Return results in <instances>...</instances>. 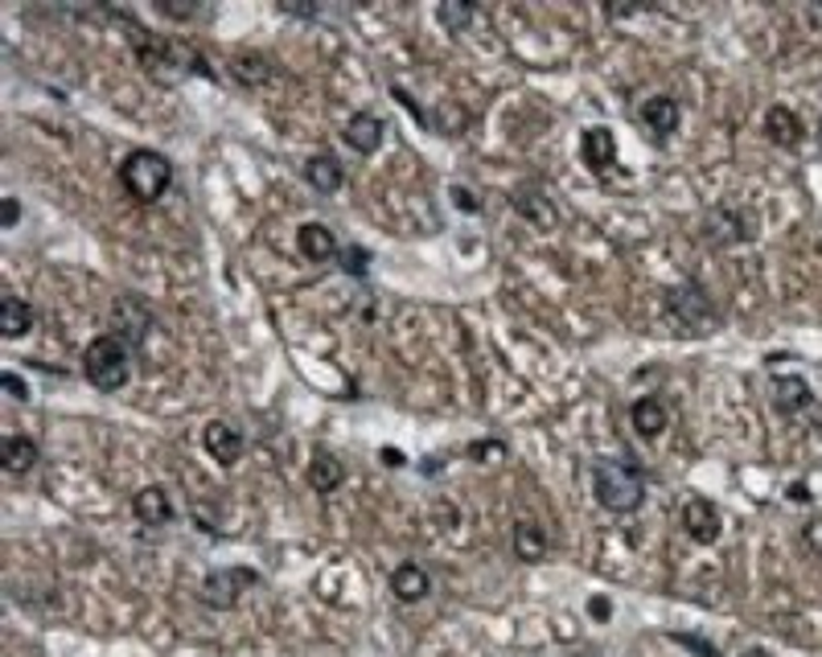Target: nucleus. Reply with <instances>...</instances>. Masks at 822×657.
I'll return each instance as SVG.
<instances>
[{
	"label": "nucleus",
	"instance_id": "f3484780",
	"mask_svg": "<svg viewBox=\"0 0 822 657\" xmlns=\"http://www.w3.org/2000/svg\"><path fill=\"white\" fill-rule=\"evenodd\" d=\"M678 119H683V108H678L674 94H650V99L642 103V124H646V131L655 136L658 144H667L674 131H678Z\"/></svg>",
	"mask_w": 822,
	"mask_h": 657
},
{
	"label": "nucleus",
	"instance_id": "f8f14e48",
	"mask_svg": "<svg viewBox=\"0 0 822 657\" xmlns=\"http://www.w3.org/2000/svg\"><path fill=\"white\" fill-rule=\"evenodd\" d=\"M761 131H765V140L773 149L794 152V149H802V140H806V119L794 112V108L773 103L765 112V119H761Z\"/></svg>",
	"mask_w": 822,
	"mask_h": 657
},
{
	"label": "nucleus",
	"instance_id": "39448f33",
	"mask_svg": "<svg viewBox=\"0 0 822 657\" xmlns=\"http://www.w3.org/2000/svg\"><path fill=\"white\" fill-rule=\"evenodd\" d=\"M83 378L99 394H115L128 387L132 378V350L115 333H99L83 350Z\"/></svg>",
	"mask_w": 822,
	"mask_h": 657
},
{
	"label": "nucleus",
	"instance_id": "393cba45",
	"mask_svg": "<svg viewBox=\"0 0 822 657\" xmlns=\"http://www.w3.org/2000/svg\"><path fill=\"white\" fill-rule=\"evenodd\" d=\"M231 78L256 91V87H263L272 78V58L260 54V50H239V54L231 58Z\"/></svg>",
	"mask_w": 822,
	"mask_h": 657
},
{
	"label": "nucleus",
	"instance_id": "473e14b6",
	"mask_svg": "<svg viewBox=\"0 0 822 657\" xmlns=\"http://www.w3.org/2000/svg\"><path fill=\"white\" fill-rule=\"evenodd\" d=\"M584 612L597 620V624H609V620H613V601H609V596H588Z\"/></svg>",
	"mask_w": 822,
	"mask_h": 657
},
{
	"label": "nucleus",
	"instance_id": "aec40b11",
	"mask_svg": "<svg viewBox=\"0 0 822 657\" xmlns=\"http://www.w3.org/2000/svg\"><path fill=\"white\" fill-rule=\"evenodd\" d=\"M41 460V448L34 444V435H4L0 440V469L9 477H25L34 472Z\"/></svg>",
	"mask_w": 822,
	"mask_h": 657
},
{
	"label": "nucleus",
	"instance_id": "4468645a",
	"mask_svg": "<svg viewBox=\"0 0 822 657\" xmlns=\"http://www.w3.org/2000/svg\"><path fill=\"white\" fill-rule=\"evenodd\" d=\"M630 428H634L637 440H646V444H655V440L667 435L671 412H667L662 394H637L634 403H630Z\"/></svg>",
	"mask_w": 822,
	"mask_h": 657
},
{
	"label": "nucleus",
	"instance_id": "f03ea898",
	"mask_svg": "<svg viewBox=\"0 0 822 657\" xmlns=\"http://www.w3.org/2000/svg\"><path fill=\"white\" fill-rule=\"evenodd\" d=\"M593 497L609 514H637L646 502V469L634 456H597L593 460Z\"/></svg>",
	"mask_w": 822,
	"mask_h": 657
},
{
	"label": "nucleus",
	"instance_id": "a19ab883",
	"mask_svg": "<svg viewBox=\"0 0 822 657\" xmlns=\"http://www.w3.org/2000/svg\"><path fill=\"white\" fill-rule=\"evenodd\" d=\"M814 136H819V152H822V119H819V131H814Z\"/></svg>",
	"mask_w": 822,
	"mask_h": 657
},
{
	"label": "nucleus",
	"instance_id": "72a5a7b5",
	"mask_svg": "<svg viewBox=\"0 0 822 657\" xmlns=\"http://www.w3.org/2000/svg\"><path fill=\"white\" fill-rule=\"evenodd\" d=\"M452 206L465 210V214H482V198L465 186H452Z\"/></svg>",
	"mask_w": 822,
	"mask_h": 657
},
{
	"label": "nucleus",
	"instance_id": "412c9836",
	"mask_svg": "<svg viewBox=\"0 0 822 657\" xmlns=\"http://www.w3.org/2000/svg\"><path fill=\"white\" fill-rule=\"evenodd\" d=\"M304 181L317 189L321 198H334L337 189L346 186V169H341V161H337L334 152H313L304 161Z\"/></svg>",
	"mask_w": 822,
	"mask_h": 657
},
{
	"label": "nucleus",
	"instance_id": "7ed1b4c3",
	"mask_svg": "<svg viewBox=\"0 0 822 657\" xmlns=\"http://www.w3.org/2000/svg\"><path fill=\"white\" fill-rule=\"evenodd\" d=\"M662 317L674 325V333L683 338H711L720 329V304L703 283H674L662 288Z\"/></svg>",
	"mask_w": 822,
	"mask_h": 657
},
{
	"label": "nucleus",
	"instance_id": "f257e3e1",
	"mask_svg": "<svg viewBox=\"0 0 822 657\" xmlns=\"http://www.w3.org/2000/svg\"><path fill=\"white\" fill-rule=\"evenodd\" d=\"M115 17L124 21V34H128L132 54H136L140 71H145L157 87H173V83H182V78H189V75L214 78V71L205 66L202 50H194V46H186V41L165 38V34H152L149 25H140V21L128 17V13H115Z\"/></svg>",
	"mask_w": 822,
	"mask_h": 657
},
{
	"label": "nucleus",
	"instance_id": "5701e85b",
	"mask_svg": "<svg viewBox=\"0 0 822 657\" xmlns=\"http://www.w3.org/2000/svg\"><path fill=\"white\" fill-rule=\"evenodd\" d=\"M304 481H309L313 493H337V489L346 485V465L337 460L334 452L317 448L313 460H309V469H304Z\"/></svg>",
	"mask_w": 822,
	"mask_h": 657
},
{
	"label": "nucleus",
	"instance_id": "7c9ffc66",
	"mask_svg": "<svg viewBox=\"0 0 822 657\" xmlns=\"http://www.w3.org/2000/svg\"><path fill=\"white\" fill-rule=\"evenodd\" d=\"M671 641H674V645H683V649L695 654V657H724V654H720V645H711V641L699 637V633H671Z\"/></svg>",
	"mask_w": 822,
	"mask_h": 657
},
{
	"label": "nucleus",
	"instance_id": "ea45409f",
	"mask_svg": "<svg viewBox=\"0 0 822 657\" xmlns=\"http://www.w3.org/2000/svg\"><path fill=\"white\" fill-rule=\"evenodd\" d=\"M740 657H773V654H769V649H745Z\"/></svg>",
	"mask_w": 822,
	"mask_h": 657
},
{
	"label": "nucleus",
	"instance_id": "2eb2a0df",
	"mask_svg": "<svg viewBox=\"0 0 822 657\" xmlns=\"http://www.w3.org/2000/svg\"><path fill=\"white\" fill-rule=\"evenodd\" d=\"M173 497H169L165 485H145L132 493V518L140 526H149V530H165L169 522H173Z\"/></svg>",
	"mask_w": 822,
	"mask_h": 657
},
{
	"label": "nucleus",
	"instance_id": "4be33fe9",
	"mask_svg": "<svg viewBox=\"0 0 822 657\" xmlns=\"http://www.w3.org/2000/svg\"><path fill=\"white\" fill-rule=\"evenodd\" d=\"M297 251L304 255V260H313V263H329L337 260V235H334V226H325V223H304L297 230Z\"/></svg>",
	"mask_w": 822,
	"mask_h": 657
},
{
	"label": "nucleus",
	"instance_id": "2f4dec72",
	"mask_svg": "<svg viewBox=\"0 0 822 657\" xmlns=\"http://www.w3.org/2000/svg\"><path fill=\"white\" fill-rule=\"evenodd\" d=\"M802 543H806V551H810L814 559H822V514L802 526Z\"/></svg>",
	"mask_w": 822,
	"mask_h": 657
},
{
	"label": "nucleus",
	"instance_id": "0eeeda50",
	"mask_svg": "<svg viewBox=\"0 0 822 657\" xmlns=\"http://www.w3.org/2000/svg\"><path fill=\"white\" fill-rule=\"evenodd\" d=\"M260 571L256 567H214L210 576L202 580V587H198V601L210 608V612H231L235 604L244 601V592H251V587H260Z\"/></svg>",
	"mask_w": 822,
	"mask_h": 657
},
{
	"label": "nucleus",
	"instance_id": "423d86ee",
	"mask_svg": "<svg viewBox=\"0 0 822 657\" xmlns=\"http://www.w3.org/2000/svg\"><path fill=\"white\" fill-rule=\"evenodd\" d=\"M699 235H703V243L715 247V251H728V247L757 243L761 218H757V210L740 206V202H715V206L703 210Z\"/></svg>",
	"mask_w": 822,
	"mask_h": 657
},
{
	"label": "nucleus",
	"instance_id": "f704fd0d",
	"mask_svg": "<svg viewBox=\"0 0 822 657\" xmlns=\"http://www.w3.org/2000/svg\"><path fill=\"white\" fill-rule=\"evenodd\" d=\"M0 387L9 391V399H13V403H25V399H29V387H25V378L13 375V370H4V375H0Z\"/></svg>",
	"mask_w": 822,
	"mask_h": 657
},
{
	"label": "nucleus",
	"instance_id": "bb28decb",
	"mask_svg": "<svg viewBox=\"0 0 822 657\" xmlns=\"http://www.w3.org/2000/svg\"><path fill=\"white\" fill-rule=\"evenodd\" d=\"M337 267H341V271H346V276H354V280H362V276H366V271H371V251H366V247H362V243H350V247H341V251H337Z\"/></svg>",
	"mask_w": 822,
	"mask_h": 657
},
{
	"label": "nucleus",
	"instance_id": "6ab92c4d",
	"mask_svg": "<svg viewBox=\"0 0 822 657\" xmlns=\"http://www.w3.org/2000/svg\"><path fill=\"white\" fill-rule=\"evenodd\" d=\"M387 587H391V596L399 604H420L432 596V576L428 567H420L415 559H408V564H399L391 571V580H387Z\"/></svg>",
	"mask_w": 822,
	"mask_h": 657
},
{
	"label": "nucleus",
	"instance_id": "6e6552de",
	"mask_svg": "<svg viewBox=\"0 0 822 657\" xmlns=\"http://www.w3.org/2000/svg\"><path fill=\"white\" fill-rule=\"evenodd\" d=\"M157 325L152 320V308L136 292H124V296H115V304H112V333L128 350H140L145 345V338H149V329Z\"/></svg>",
	"mask_w": 822,
	"mask_h": 657
},
{
	"label": "nucleus",
	"instance_id": "1a4fd4ad",
	"mask_svg": "<svg viewBox=\"0 0 822 657\" xmlns=\"http://www.w3.org/2000/svg\"><path fill=\"white\" fill-rule=\"evenodd\" d=\"M683 534H687L695 546L720 543V534H724V514H720V506H715L711 497H703V493H692V497L683 502Z\"/></svg>",
	"mask_w": 822,
	"mask_h": 657
},
{
	"label": "nucleus",
	"instance_id": "c85d7f7f",
	"mask_svg": "<svg viewBox=\"0 0 822 657\" xmlns=\"http://www.w3.org/2000/svg\"><path fill=\"white\" fill-rule=\"evenodd\" d=\"M506 452H510V444L489 435V440H473V444L465 448V456L469 460H477V465H498V460H506Z\"/></svg>",
	"mask_w": 822,
	"mask_h": 657
},
{
	"label": "nucleus",
	"instance_id": "dca6fc26",
	"mask_svg": "<svg viewBox=\"0 0 822 657\" xmlns=\"http://www.w3.org/2000/svg\"><path fill=\"white\" fill-rule=\"evenodd\" d=\"M341 140H346V149H354L358 156H374V152L383 149V140H387V124L374 112H354L346 119V128H341Z\"/></svg>",
	"mask_w": 822,
	"mask_h": 657
},
{
	"label": "nucleus",
	"instance_id": "e433bc0d",
	"mask_svg": "<svg viewBox=\"0 0 822 657\" xmlns=\"http://www.w3.org/2000/svg\"><path fill=\"white\" fill-rule=\"evenodd\" d=\"M281 13L284 17H321L317 4H288V0L281 4Z\"/></svg>",
	"mask_w": 822,
	"mask_h": 657
},
{
	"label": "nucleus",
	"instance_id": "a878e982",
	"mask_svg": "<svg viewBox=\"0 0 822 657\" xmlns=\"http://www.w3.org/2000/svg\"><path fill=\"white\" fill-rule=\"evenodd\" d=\"M34 320H38V313H34L29 301H21V296H4V301H0V333L9 341L25 338V333L34 329Z\"/></svg>",
	"mask_w": 822,
	"mask_h": 657
},
{
	"label": "nucleus",
	"instance_id": "9d476101",
	"mask_svg": "<svg viewBox=\"0 0 822 657\" xmlns=\"http://www.w3.org/2000/svg\"><path fill=\"white\" fill-rule=\"evenodd\" d=\"M202 448L210 452L214 465L235 469L247 452V435H244V428H235V424H226V419H210V424L202 428Z\"/></svg>",
	"mask_w": 822,
	"mask_h": 657
},
{
	"label": "nucleus",
	"instance_id": "9b49d317",
	"mask_svg": "<svg viewBox=\"0 0 822 657\" xmlns=\"http://www.w3.org/2000/svg\"><path fill=\"white\" fill-rule=\"evenodd\" d=\"M769 403L782 419H798L802 412L814 407V391L802 375H773L769 378Z\"/></svg>",
	"mask_w": 822,
	"mask_h": 657
},
{
	"label": "nucleus",
	"instance_id": "58836bf2",
	"mask_svg": "<svg viewBox=\"0 0 822 657\" xmlns=\"http://www.w3.org/2000/svg\"><path fill=\"white\" fill-rule=\"evenodd\" d=\"M785 497L798 502V506H806V502H810V485H806V481H794V485L785 489Z\"/></svg>",
	"mask_w": 822,
	"mask_h": 657
},
{
	"label": "nucleus",
	"instance_id": "4c0bfd02",
	"mask_svg": "<svg viewBox=\"0 0 822 657\" xmlns=\"http://www.w3.org/2000/svg\"><path fill=\"white\" fill-rule=\"evenodd\" d=\"M378 460H383L387 469H403V465H408V456L399 448H378Z\"/></svg>",
	"mask_w": 822,
	"mask_h": 657
},
{
	"label": "nucleus",
	"instance_id": "b1692460",
	"mask_svg": "<svg viewBox=\"0 0 822 657\" xmlns=\"http://www.w3.org/2000/svg\"><path fill=\"white\" fill-rule=\"evenodd\" d=\"M510 546H514V559H523V564H543V559H547V551H551V543H547V530H543L539 522H531V518L514 522Z\"/></svg>",
	"mask_w": 822,
	"mask_h": 657
},
{
	"label": "nucleus",
	"instance_id": "cd10ccee",
	"mask_svg": "<svg viewBox=\"0 0 822 657\" xmlns=\"http://www.w3.org/2000/svg\"><path fill=\"white\" fill-rule=\"evenodd\" d=\"M473 13H477V9H473L469 0H465V4H436V21H440L449 34H465L469 21H473Z\"/></svg>",
	"mask_w": 822,
	"mask_h": 657
},
{
	"label": "nucleus",
	"instance_id": "ddd939ff",
	"mask_svg": "<svg viewBox=\"0 0 822 657\" xmlns=\"http://www.w3.org/2000/svg\"><path fill=\"white\" fill-rule=\"evenodd\" d=\"M580 161H584V169L593 173V177H609L616 165V136L613 128H605V124H593V128H584V136H580Z\"/></svg>",
	"mask_w": 822,
	"mask_h": 657
},
{
	"label": "nucleus",
	"instance_id": "c756f323",
	"mask_svg": "<svg viewBox=\"0 0 822 657\" xmlns=\"http://www.w3.org/2000/svg\"><path fill=\"white\" fill-rule=\"evenodd\" d=\"M152 9H157V17H165V21H194L202 13L198 0H157Z\"/></svg>",
	"mask_w": 822,
	"mask_h": 657
},
{
	"label": "nucleus",
	"instance_id": "c9c22d12",
	"mask_svg": "<svg viewBox=\"0 0 822 657\" xmlns=\"http://www.w3.org/2000/svg\"><path fill=\"white\" fill-rule=\"evenodd\" d=\"M17 223H21V202L17 198H4V202H0V226L13 230Z\"/></svg>",
	"mask_w": 822,
	"mask_h": 657
},
{
	"label": "nucleus",
	"instance_id": "a211bd4d",
	"mask_svg": "<svg viewBox=\"0 0 822 657\" xmlns=\"http://www.w3.org/2000/svg\"><path fill=\"white\" fill-rule=\"evenodd\" d=\"M510 206L519 210V218H526V223L535 226V230H556V223H560V214H556V202L543 193V189L535 186H519L514 193H510Z\"/></svg>",
	"mask_w": 822,
	"mask_h": 657
},
{
	"label": "nucleus",
	"instance_id": "20e7f679",
	"mask_svg": "<svg viewBox=\"0 0 822 657\" xmlns=\"http://www.w3.org/2000/svg\"><path fill=\"white\" fill-rule=\"evenodd\" d=\"M115 177H120V189L136 206H157L169 193V186H173V161L157 149H132L120 161Z\"/></svg>",
	"mask_w": 822,
	"mask_h": 657
}]
</instances>
